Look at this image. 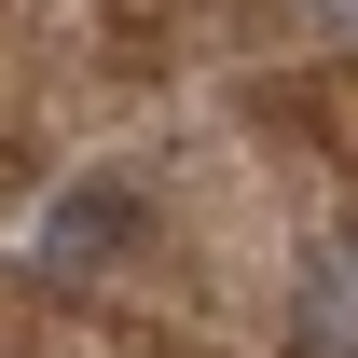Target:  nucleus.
<instances>
[{
    "mask_svg": "<svg viewBox=\"0 0 358 358\" xmlns=\"http://www.w3.org/2000/svg\"><path fill=\"white\" fill-rule=\"evenodd\" d=\"M124 234H138V179H83V193H55V221H42V275L110 262Z\"/></svg>",
    "mask_w": 358,
    "mask_h": 358,
    "instance_id": "f257e3e1",
    "label": "nucleus"
},
{
    "mask_svg": "<svg viewBox=\"0 0 358 358\" xmlns=\"http://www.w3.org/2000/svg\"><path fill=\"white\" fill-rule=\"evenodd\" d=\"M303 358H358V262L345 248L303 275Z\"/></svg>",
    "mask_w": 358,
    "mask_h": 358,
    "instance_id": "f03ea898",
    "label": "nucleus"
},
{
    "mask_svg": "<svg viewBox=\"0 0 358 358\" xmlns=\"http://www.w3.org/2000/svg\"><path fill=\"white\" fill-rule=\"evenodd\" d=\"M331 14H345V28H358V0H331Z\"/></svg>",
    "mask_w": 358,
    "mask_h": 358,
    "instance_id": "7ed1b4c3",
    "label": "nucleus"
}]
</instances>
